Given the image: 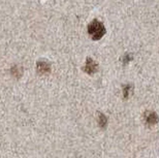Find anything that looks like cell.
I'll list each match as a JSON object with an SVG mask.
<instances>
[{"label":"cell","mask_w":159,"mask_h":158,"mask_svg":"<svg viewBox=\"0 0 159 158\" xmlns=\"http://www.w3.org/2000/svg\"><path fill=\"white\" fill-rule=\"evenodd\" d=\"M88 33L90 34L91 37L94 40H98L104 35V33H106V28H104L102 23H100V22L97 20H94L93 22H91V23L89 24Z\"/></svg>","instance_id":"6da1fadb"},{"label":"cell","mask_w":159,"mask_h":158,"mask_svg":"<svg viewBox=\"0 0 159 158\" xmlns=\"http://www.w3.org/2000/svg\"><path fill=\"white\" fill-rule=\"evenodd\" d=\"M84 70H85L86 72H88L89 74H94V72L97 70V64H96V63H95L92 59L88 58L87 62H86V65H85Z\"/></svg>","instance_id":"7a4b0ae2"},{"label":"cell","mask_w":159,"mask_h":158,"mask_svg":"<svg viewBox=\"0 0 159 158\" xmlns=\"http://www.w3.org/2000/svg\"><path fill=\"white\" fill-rule=\"evenodd\" d=\"M146 121H147L148 125L156 124V123H157V116H156V114L153 113V112L149 113L148 115H147V117H146Z\"/></svg>","instance_id":"3957f363"},{"label":"cell","mask_w":159,"mask_h":158,"mask_svg":"<svg viewBox=\"0 0 159 158\" xmlns=\"http://www.w3.org/2000/svg\"><path fill=\"white\" fill-rule=\"evenodd\" d=\"M37 69H39V71L40 74H44L50 71V66L47 62H39V64H37Z\"/></svg>","instance_id":"277c9868"},{"label":"cell","mask_w":159,"mask_h":158,"mask_svg":"<svg viewBox=\"0 0 159 158\" xmlns=\"http://www.w3.org/2000/svg\"><path fill=\"white\" fill-rule=\"evenodd\" d=\"M98 123H99L100 127L106 128V126L107 124V119L103 114H98Z\"/></svg>","instance_id":"5b68a950"},{"label":"cell","mask_w":159,"mask_h":158,"mask_svg":"<svg viewBox=\"0 0 159 158\" xmlns=\"http://www.w3.org/2000/svg\"><path fill=\"white\" fill-rule=\"evenodd\" d=\"M131 89V86L130 85H126V86L123 87V94H124V97L127 98L129 96V91Z\"/></svg>","instance_id":"8992f818"}]
</instances>
